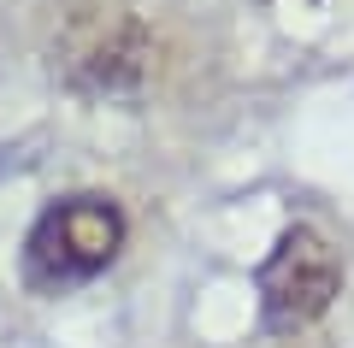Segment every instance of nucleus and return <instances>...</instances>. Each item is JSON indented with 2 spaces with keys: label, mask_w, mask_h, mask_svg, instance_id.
<instances>
[{
  "label": "nucleus",
  "mask_w": 354,
  "mask_h": 348,
  "mask_svg": "<svg viewBox=\"0 0 354 348\" xmlns=\"http://www.w3.org/2000/svg\"><path fill=\"white\" fill-rule=\"evenodd\" d=\"M153 59V42L142 30V18H95L88 30H77L65 42V77L88 95H130L142 89Z\"/></svg>",
  "instance_id": "obj_3"
},
{
  "label": "nucleus",
  "mask_w": 354,
  "mask_h": 348,
  "mask_svg": "<svg viewBox=\"0 0 354 348\" xmlns=\"http://www.w3.org/2000/svg\"><path fill=\"white\" fill-rule=\"evenodd\" d=\"M254 289H260V324L272 336H295L307 324H319L330 313V301L342 295V260L313 224H290L260 260Z\"/></svg>",
  "instance_id": "obj_2"
},
{
  "label": "nucleus",
  "mask_w": 354,
  "mask_h": 348,
  "mask_svg": "<svg viewBox=\"0 0 354 348\" xmlns=\"http://www.w3.org/2000/svg\"><path fill=\"white\" fill-rule=\"evenodd\" d=\"M124 237H130V219L113 195H101V189L59 195L36 212V224L24 237V284L36 295L77 289L124 254Z\"/></svg>",
  "instance_id": "obj_1"
}]
</instances>
